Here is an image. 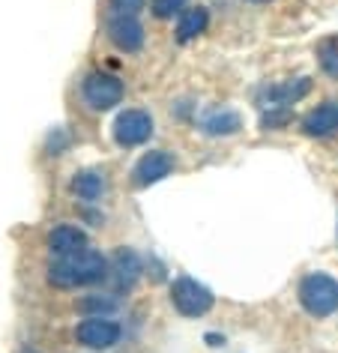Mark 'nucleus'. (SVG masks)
<instances>
[{
	"instance_id": "16",
	"label": "nucleus",
	"mask_w": 338,
	"mask_h": 353,
	"mask_svg": "<svg viewBox=\"0 0 338 353\" xmlns=\"http://www.w3.org/2000/svg\"><path fill=\"white\" fill-rule=\"evenodd\" d=\"M320 57V66H324V72L329 78H338V42H324L317 51Z\"/></svg>"
},
{
	"instance_id": "20",
	"label": "nucleus",
	"mask_w": 338,
	"mask_h": 353,
	"mask_svg": "<svg viewBox=\"0 0 338 353\" xmlns=\"http://www.w3.org/2000/svg\"><path fill=\"white\" fill-rule=\"evenodd\" d=\"M84 308H102V312H111L114 303H111V299H87Z\"/></svg>"
},
{
	"instance_id": "11",
	"label": "nucleus",
	"mask_w": 338,
	"mask_h": 353,
	"mask_svg": "<svg viewBox=\"0 0 338 353\" xmlns=\"http://www.w3.org/2000/svg\"><path fill=\"white\" fill-rule=\"evenodd\" d=\"M308 90H311V81H308V78H297V81H284V84L270 87V90H266V99L272 102L270 108H288V105L299 102Z\"/></svg>"
},
{
	"instance_id": "13",
	"label": "nucleus",
	"mask_w": 338,
	"mask_h": 353,
	"mask_svg": "<svg viewBox=\"0 0 338 353\" xmlns=\"http://www.w3.org/2000/svg\"><path fill=\"white\" fill-rule=\"evenodd\" d=\"M207 10H186L183 12V19H180V24H177V37H180V42H189V39H195V37H201L203 30H207Z\"/></svg>"
},
{
	"instance_id": "12",
	"label": "nucleus",
	"mask_w": 338,
	"mask_h": 353,
	"mask_svg": "<svg viewBox=\"0 0 338 353\" xmlns=\"http://www.w3.org/2000/svg\"><path fill=\"white\" fill-rule=\"evenodd\" d=\"M239 129H243V117H239L237 111H228V108L210 114V117L203 120V132H207V135H234Z\"/></svg>"
},
{
	"instance_id": "10",
	"label": "nucleus",
	"mask_w": 338,
	"mask_h": 353,
	"mask_svg": "<svg viewBox=\"0 0 338 353\" xmlns=\"http://www.w3.org/2000/svg\"><path fill=\"white\" fill-rule=\"evenodd\" d=\"M48 249L57 254V258H69V254H78L87 249V234L81 228H72V225H60L51 231L48 236Z\"/></svg>"
},
{
	"instance_id": "5",
	"label": "nucleus",
	"mask_w": 338,
	"mask_h": 353,
	"mask_svg": "<svg viewBox=\"0 0 338 353\" xmlns=\"http://www.w3.org/2000/svg\"><path fill=\"white\" fill-rule=\"evenodd\" d=\"M153 135V117L141 108H129L114 120V141L120 147H138Z\"/></svg>"
},
{
	"instance_id": "1",
	"label": "nucleus",
	"mask_w": 338,
	"mask_h": 353,
	"mask_svg": "<svg viewBox=\"0 0 338 353\" xmlns=\"http://www.w3.org/2000/svg\"><path fill=\"white\" fill-rule=\"evenodd\" d=\"M105 272H108V261L99 252L84 249L78 254H69V258H60L57 263H51L48 279L57 288H84V285H93V281L105 279Z\"/></svg>"
},
{
	"instance_id": "14",
	"label": "nucleus",
	"mask_w": 338,
	"mask_h": 353,
	"mask_svg": "<svg viewBox=\"0 0 338 353\" xmlns=\"http://www.w3.org/2000/svg\"><path fill=\"white\" fill-rule=\"evenodd\" d=\"M102 189H105V180L99 171H81V174H75V180H72V192L81 201H96L102 195Z\"/></svg>"
},
{
	"instance_id": "9",
	"label": "nucleus",
	"mask_w": 338,
	"mask_h": 353,
	"mask_svg": "<svg viewBox=\"0 0 338 353\" xmlns=\"http://www.w3.org/2000/svg\"><path fill=\"white\" fill-rule=\"evenodd\" d=\"M302 132L311 138H326L338 132V102H324L302 117Z\"/></svg>"
},
{
	"instance_id": "4",
	"label": "nucleus",
	"mask_w": 338,
	"mask_h": 353,
	"mask_svg": "<svg viewBox=\"0 0 338 353\" xmlns=\"http://www.w3.org/2000/svg\"><path fill=\"white\" fill-rule=\"evenodd\" d=\"M84 102L90 105L93 111H108L114 105L123 102V84L120 78H114L108 72H90L84 78Z\"/></svg>"
},
{
	"instance_id": "7",
	"label": "nucleus",
	"mask_w": 338,
	"mask_h": 353,
	"mask_svg": "<svg viewBox=\"0 0 338 353\" xmlns=\"http://www.w3.org/2000/svg\"><path fill=\"white\" fill-rule=\"evenodd\" d=\"M174 156L165 153V150H150V153H144L138 159V165L132 168V180H135V186H153V183L165 180L168 174L174 171Z\"/></svg>"
},
{
	"instance_id": "8",
	"label": "nucleus",
	"mask_w": 338,
	"mask_h": 353,
	"mask_svg": "<svg viewBox=\"0 0 338 353\" xmlns=\"http://www.w3.org/2000/svg\"><path fill=\"white\" fill-rule=\"evenodd\" d=\"M108 39L117 46L120 51H138L144 46V28H141V21L135 15H123V12H111L108 19Z\"/></svg>"
},
{
	"instance_id": "2",
	"label": "nucleus",
	"mask_w": 338,
	"mask_h": 353,
	"mask_svg": "<svg viewBox=\"0 0 338 353\" xmlns=\"http://www.w3.org/2000/svg\"><path fill=\"white\" fill-rule=\"evenodd\" d=\"M299 303L311 317H329L338 312V281L326 272H308L299 281Z\"/></svg>"
},
{
	"instance_id": "17",
	"label": "nucleus",
	"mask_w": 338,
	"mask_h": 353,
	"mask_svg": "<svg viewBox=\"0 0 338 353\" xmlns=\"http://www.w3.org/2000/svg\"><path fill=\"white\" fill-rule=\"evenodd\" d=\"M186 0H150V10H153L156 19H171L174 12L183 10Z\"/></svg>"
},
{
	"instance_id": "19",
	"label": "nucleus",
	"mask_w": 338,
	"mask_h": 353,
	"mask_svg": "<svg viewBox=\"0 0 338 353\" xmlns=\"http://www.w3.org/2000/svg\"><path fill=\"white\" fill-rule=\"evenodd\" d=\"M111 10L114 12H123V15H138L141 10H144L147 0H108Z\"/></svg>"
},
{
	"instance_id": "15",
	"label": "nucleus",
	"mask_w": 338,
	"mask_h": 353,
	"mask_svg": "<svg viewBox=\"0 0 338 353\" xmlns=\"http://www.w3.org/2000/svg\"><path fill=\"white\" fill-rule=\"evenodd\" d=\"M114 270L120 272V285H132L135 281V276L141 272V263L132 252H120L117 258H114Z\"/></svg>"
},
{
	"instance_id": "3",
	"label": "nucleus",
	"mask_w": 338,
	"mask_h": 353,
	"mask_svg": "<svg viewBox=\"0 0 338 353\" xmlns=\"http://www.w3.org/2000/svg\"><path fill=\"white\" fill-rule=\"evenodd\" d=\"M171 303H174L177 312L186 314V317H201L212 308V294L201 285V281L180 276L171 285Z\"/></svg>"
},
{
	"instance_id": "21",
	"label": "nucleus",
	"mask_w": 338,
	"mask_h": 353,
	"mask_svg": "<svg viewBox=\"0 0 338 353\" xmlns=\"http://www.w3.org/2000/svg\"><path fill=\"white\" fill-rule=\"evenodd\" d=\"M252 3H266V0H252Z\"/></svg>"
},
{
	"instance_id": "18",
	"label": "nucleus",
	"mask_w": 338,
	"mask_h": 353,
	"mask_svg": "<svg viewBox=\"0 0 338 353\" xmlns=\"http://www.w3.org/2000/svg\"><path fill=\"white\" fill-rule=\"evenodd\" d=\"M290 120V111L288 108H270V114H264L261 126L264 129H275V126H284Z\"/></svg>"
},
{
	"instance_id": "6",
	"label": "nucleus",
	"mask_w": 338,
	"mask_h": 353,
	"mask_svg": "<svg viewBox=\"0 0 338 353\" xmlns=\"http://www.w3.org/2000/svg\"><path fill=\"white\" fill-rule=\"evenodd\" d=\"M75 339H78V344H84V347H90V350H108L120 341V323H114L102 314L87 317V321L78 323Z\"/></svg>"
}]
</instances>
